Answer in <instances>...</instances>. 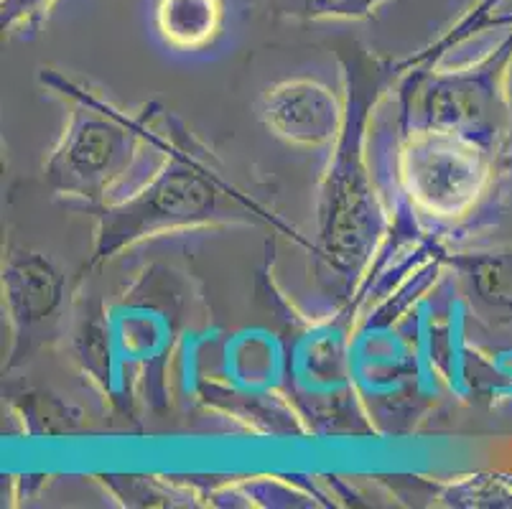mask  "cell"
<instances>
[{
    "label": "cell",
    "mask_w": 512,
    "mask_h": 509,
    "mask_svg": "<svg viewBox=\"0 0 512 509\" xmlns=\"http://www.w3.org/2000/svg\"><path fill=\"white\" fill-rule=\"evenodd\" d=\"M214 202L217 191L207 176L186 166L169 168L141 194L110 212L102 230V252H113L153 232L204 222Z\"/></svg>",
    "instance_id": "obj_3"
},
{
    "label": "cell",
    "mask_w": 512,
    "mask_h": 509,
    "mask_svg": "<svg viewBox=\"0 0 512 509\" xmlns=\"http://www.w3.org/2000/svg\"><path fill=\"white\" fill-rule=\"evenodd\" d=\"M385 0H304L309 16L316 18H367Z\"/></svg>",
    "instance_id": "obj_10"
},
{
    "label": "cell",
    "mask_w": 512,
    "mask_h": 509,
    "mask_svg": "<svg viewBox=\"0 0 512 509\" xmlns=\"http://www.w3.org/2000/svg\"><path fill=\"white\" fill-rule=\"evenodd\" d=\"M156 28L179 51H199L214 44L225 23V0H156Z\"/></svg>",
    "instance_id": "obj_7"
},
{
    "label": "cell",
    "mask_w": 512,
    "mask_h": 509,
    "mask_svg": "<svg viewBox=\"0 0 512 509\" xmlns=\"http://www.w3.org/2000/svg\"><path fill=\"white\" fill-rule=\"evenodd\" d=\"M487 179L482 148L462 130H418L403 148V184L413 202L436 217L464 214Z\"/></svg>",
    "instance_id": "obj_1"
},
{
    "label": "cell",
    "mask_w": 512,
    "mask_h": 509,
    "mask_svg": "<svg viewBox=\"0 0 512 509\" xmlns=\"http://www.w3.org/2000/svg\"><path fill=\"white\" fill-rule=\"evenodd\" d=\"M136 156V130L115 115L87 112L74 120L49 161V179L72 196L105 194Z\"/></svg>",
    "instance_id": "obj_2"
},
{
    "label": "cell",
    "mask_w": 512,
    "mask_h": 509,
    "mask_svg": "<svg viewBox=\"0 0 512 509\" xmlns=\"http://www.w3.org/2000/svg\"><path fill=\"white\" fill-rule=\"evenodd\" d=\"M6 308L18 336H29L57 319L64 298V275L44 252L13 250L3 270Z\"/></svg>",
    "instance_id": "obj_6"
},
{
    "label": "cell",
    "mask_w": 512,
    "mask_h": 509,
    "mask_svg": "<svg viewBox=\"0 0 512 509\" xmlns=\"http://www.w3.org/2000/svg\"><path fill=\"white\" fill-rule=\"evenodd\" d=\"M260 123L296 148L329 146L342 125V105L327 84L311 77L283 79L263 92Z\"/></svg>",
    "instance_id": "obj_4"
},
{
    "label": "cell",
    "mask_w": 512,
    "mask_h": 509,
    "mask_svg": "<svg viewBox=\"0 0 512 509\" xmlns=\"http://www.w3.org/2000/svg\"><path fill=\"white\" fill-rule=\"evenodd\" d=\"M377 232V207L360 171L344 166L327 194L321 240L324 252L339 270H355L365 260Z\"/></svg>",
    "instance_id": "obj_5"
},
{
    "label": "cell",
    "mask_w": 512,
    "mask_h": 509,
    "mask_svg": "<svg viewBox=\"0 0 512 509\" xmlns=\"http://www.w3.org/2000/svg\"><path fill=\"white\" fill-rule=\"evenodd\" d=\"M479 110H482V95L472 84L449 79L428 95V125L434 128L459 130V125L474 120Z\"/></svg>",
    "instance_id": "obj_8"
},
{
    "label": "cell",
    "mask_w": 512,
    "mask_h": 509,
    "mask_svg": "<svg viewBox=\"0 0 512 509\" xmlns=\"http://www.w3.org/2000/svg\"><path fill=\"white\" fill-rule=\"evenodd\" d=\"M51 0H3V23L13 26L18 21H29L34 13H41L49 8Z\"/></svg>",
    "instance_id": "obj_11"
},
{
    "label": "cell",
    "mask_w": 512,
    "mask_h": 509,
    "mask_svg": "<svg viewBox=\"0 0 512 509\" xmlns=\"http://www.w3.org/2000/svg\"><path fill=\"white\" fill-rule=\"evenodd\" d=\"M472 283L482 301L512 308V258H479L472 270Z\"/></svg>",
    "instance_id": "obj_9"
}]
</instances>
